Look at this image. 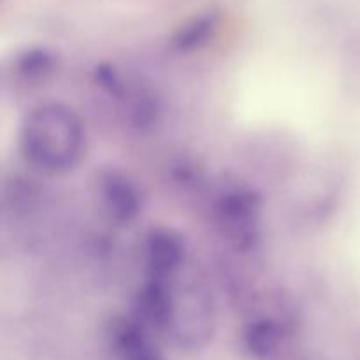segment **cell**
<instances>
[{
  "instance_id": "obj_1",
  "label": "cell",
  "mask_w": 360,
  "mask_h": 360,
  "mask_svg": "<svg viewBox=\"0 0 360 360\" xmlns=\"http://www.w3.org/2000/svg\"><path fill=\"white\" fill-rule=\"evenodd\" d=\"M83 134L76 116L62 105H46L32 112L23 129V151L46 171H65L79 158Z\"/></svg>"
},
{
  "instance_id": "obj_2",
  "label": "cell",
  "mask_w": 360,
  "mask_h": 360,
  "mask_svg": "<svg viewBox=\"0 0 360 360\" xmlns=\"http://www.w3.org/2000/svg\"><path fill=\"white\" fill-rule=\"evenodd\" d=\"M102 181H104L102 197H104L105 206L111 211L112 217L120 218V220L132 218L137 213V204H139L132 183L116 172L108 174V178H104Z\"/></svg>"
},
{
  "instance_id": "obj_3",
  "label": "cell",
  "mask_w": 360,
  "mask_h": 360,
  "mask_svg": "<svg viewBox=\"0 0 360 360\" xmlns=\"http://www.w3.org/2000/svg\"><path fill=\"white\" fill-rule=\"evenodd\" d=\"M181 241L176 236H172L171 232L160 231L151 234L148 255H150L151 267L157 273H172L178 267V264L181 262Z\"/></svg>"
},
{
  "instance_id": "obj_4",
  "label": "cell",
  "mask_w": 360,
  "mask_h": 360,
  "mask_svg": "<svg viewBox=\"0 0 360 360\" xmlns=\"http://www.w3.org/2000/svg\"><path fill=\"white\" fill-rule=\"evenodd\" d=\"M248 348L252 350L253 355L257 357H269L271 354H274L280 345V333H278L276 326L274 323L260 322L252 326L248 336Z\"/></svg>"
},
{
  "instance_id": "obj_5",
  "label": "cell",
  "mask_w": 360,
  "mask_h": 360,
  "mask_svg": "<svg viewBox=\"0 0 360 360\" xmlns=\"http://www.w3.org/2000/svg\"><path fill=\"white\" fill-rule=\"evenodd\" d=\"M132 350H134L132 355H130L132 359L130 360H158L150 350H148V348L141 347V345H134Z\"/></svg>"
}]
</instances>
